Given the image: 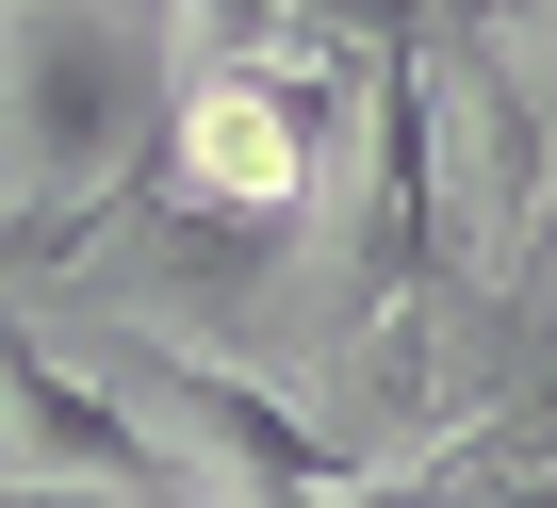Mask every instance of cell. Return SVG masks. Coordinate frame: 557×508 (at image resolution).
<instances>
[{
    "label": "cell",
    "instance_id": "1",
    "mask_svg": "<svg viewBox=\"0 0 557 508\" xmlns=\"http://www.w3.org/2000/svg\"><path fill=\"white\" fill-rule=\"evenodd\" d=\"M164 197L197 213H262L296 230L312 181H329V132H312V66H262V50H197L181 66V115H164Z\"/></svg>",
    "mask_w": 557,
    "mask_h": 508
}]
</instances>
